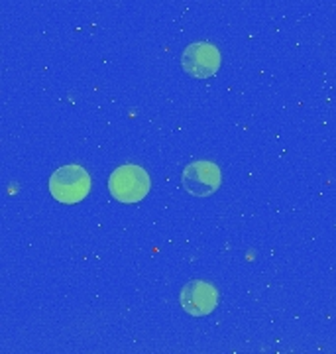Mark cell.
Instances as JSON below:
<instances>
[{
	"instance_id": "6da1fadb",
	"label": "cell",
	"mask_w": 336,
	"mask_h": 354,
	"mask_svg": "<svg viewBox=\"0 0 336 354\" xmlns=\"http://www.w3.org/2000/svg\"><path fill=\"white\" fill-rule=\"evenodd\" d=\"M91 191V176L81 165H63L50 177V193L55 201L75 205L83 201Z\"/></svg>"
},
{
	"instance_id": "7a4b0ae2",
	"label": "cell",
	"mask_w": 336,
	"mask_h": 354,
	"mask_svg": "<svg viewBox=\"0 0 336 354\" xmlns=\"http://www.w3.org/2000/svg\"><path fill=\"white\" fill-rule=\"evenodd\" d=\"M109 189L116 201L134 205L142 201L149 191V177L140 165L126 164L116 167L109 179Z\"/></svg>"
},
{
	"instance_id": "3957f363",
	"label": "cell",
	"mask_w": 336,
	"mask_h": 354,
	"mask_svg": "<svg viewBox=\"0 0 336 354\" xmlns=\"http://www.w3.org/2000/svg\"><path fill=\"white\" fill-rule=\"evenodd\" d=\"M181 67L195 79H211L221 67V53L209 41L191 44L181 55Z\"/></svg>"
},
{
	"instance_id": "277c9868",
	"label": "cell",
	"mask_w": 336,
	"mask_h": 354,
	"mask_svg": "<svg viewBox=\"0 0 336 354\" xmlns=\"http://www.w3.org/2000/svg\"><path fill=\"white\" fill-rule=\"evenodd\" d=\"M179 304L189 315L205 317L212 313L214 307L218 305V291L209 281L193 279L183 286L179 293Z\"/></svg>"
},
{
	"instance_id": "5b68a950",
	"label": "cell",
	"mask_w": 336,
	"mask_h": 354,
	"mask_svg": "<svg viewBox=\"0 0 336 354\" xmlns=\"http://www.w3.org/2000/svg\"><path fill=\"white\" fill-rule=\"evenodd\" d=\"M181 183L195 197H209L221 187V169L212 162H193L183 169Z\"/></svg>"
}]
</instances>
